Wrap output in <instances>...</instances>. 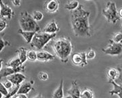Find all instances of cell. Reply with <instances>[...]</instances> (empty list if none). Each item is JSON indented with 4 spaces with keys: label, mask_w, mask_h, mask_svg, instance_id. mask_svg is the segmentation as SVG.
Returning <instances> with one entry per match:
<instances>
[{
    "label": "cell",
    "mask_w": 122,
    "mask_h": 98,
    "mask_svg": "<svg viewBox=\"0 0 122 98\" xmlns=\"http://www.w3.org/2000/svg\"><path fill=\"white\" fill-rule=\"evenodd\" d=\"M21 65H22V64L20 61V59L18 58V57L12 59L11 60L9 61L8 62L6 63V67H8L17 68V67H20Z\"/></svg>",
    "instance_id": "obj_21"
},
{
    "label": "cell",
    "mask_w": 122,
    "mask_h": 98,
    "mask_svg": "<svg viewBox=\"0 0 122 98\" xmlns=\"http://www.w3.org/2000/svg\"><path fill=\"white\" fill-rule=\"evenodd\" d=\"M26 79V77L24 74H22V73L19 72V73H16L14 74L11 76H9L7 77V80L11 81L14 86H17V85H20L21 83H22Z\"/></svg>",
    "instance_id": "obj_12"
},
{
    "label": "cell",
    "mask_w": 122,
    "mask_h": 98,
    "mask_svg": "<svg viewBox=\"0 0 122 98\" xmlns=\"http://www.w3.org/2000/svg\"><path fill=\"white\" fill-rule=\"evenodd\" d=\"M56 36V33L50 34L44 31H39L36 33L35 36L30 42L31 47L37 50L41 51V49L44 48V46L48 44V42L52 40L53 38H55Z\"/></svg>",
    "instance_id": "obj_4"
},
{
    "label": "cell",
    "mask_w": 122,
    "mask_h": 98,
    "mask_svg": "<svg viewBox=\"0 0 122 98\" xmlns=\"http://www.w3.org/2000/svg\"><path fill=\"white\" fill-rule=\"evenodd\" d=\"M64 98V91H63V80L61 79L60 85L58 87L55 91L53 93L52 98Z\"/></svg>",
    "instance_id": "obj_19"
},
{
    "label": "cell",
    "mask_w": 122,
    "mask_h": 98,
    "mask_svg": "<svg viewBox=\"0 0 122 98\" xmlns=\"http://www.w3.org/2000/svg\"><path fill=\"white\" fill-rule=\"evenodd\" d=\"M118 15H119V17L122 19V8H120L118 10Z\"/></svg>",
    "instance_id": "obj_36"
},
{
    "label": "cell",
    "mask_w": 122,
    "mask_h": 98,
    "mask_svg": "<svg viewBox=\"0 0 122 98\" xmlns=\"http://www.w3.org/2000/svg\"><path fill=\"white\" fill-rule=\"evenodd\" d=\"M90 16V12L83 9L81 4L79 5L76 10L71 11V21L75 36L83 38L91 37L92 30L89 22Z\"/></svg>",
    "instance_id": "obj_1"
},
{
    "label": "cell",
    "mask_w": 122,
    "mask_h": 98,
    "mask_svg": "<svg viewBox=\"0 0 122 98\" xmlns=\"http://www.w3.org/2000/svg\"><path fill=\"white\" fill-rule=\"evenodd\" d=\"M25 65H21L20 67H17V68H12V67H5L0 70V76L1 78H3L5 77H8L9 76H11L14 74L16 73H19L21 71H24L25 70Z\"/></svg>",
    "instance_id": "obj_9"
},
{
    "label": "cell",
    "mask_w": 122,
    "mask_h": 98,
    "mask_svg": "<svg viewBox=\"0 0 122 98\" xmlns=\"http://www.w3.org/2000/svg\"><path fill=\"white\" fill-rule=\"evenodd\" d=\"M14 98H20V96H19V95H16V96Z\"/></svg>",
    "instance_id": "obj_40"
},
{
    "label": "cell",
    "mask_w": 122,
    "mask_h": 98,
    "mask_svg": "<svg viewBox=\"0 0 122 98\" xmlns=\"http://www.w3.org/2000/svg\"><path fill=\"white\" fill-rule=\"evenodd\" d=\"M7 26H8V22H7L6 19L1 18L0 19V31L2 32L7 27Z\"/></svg>",
    "instance_id": "obj_31"
},
{
    "label": "cell",
    "mask_w": 122,
    "mask_h": 98,
    "mask_svg": "<svg viewBox=\"0 0 122 98\" xmlns=\"http://www.w3.org/2000/svg\"><path fill=\"white\" fill-rule=\"evenodd\" d=\"M59 30H60V28L57 25L56 21L53 19L51 21L48 22L47 25L44 27L43 31L50 33V34H54V33H56L58 31H59Z\"/></svg>",
    "instance_id": "obj_13"
},
{
    "label": "cell",
    "mask_w": 122,
    "mask_h": 98,
    "mask_svg": "<svg viewBox=\"0 0 122 98\" xmlns=\"http://www.w3.org/2000/svg\"><path fill=\"white\" fill-rule=\"evenodd\" d=\"M55 59V55L50 53L47 51L41 50L37 52V61L41 62H47L49 61H52Z\"/></svg>",
    "instance_id": "obj_14"
},
{
    "label": "cell",
    "mask_w": 122,
    "mask_h": 98,
    "mask_svg": "<svg viewBox=\"0 0 122 98\" xmlns=\"http://www.w3.org/2000/svg\"><path fill=\"white\" fill-rule=\"evenodd\" d=\"M52 47L55 54L60 59L61 62L67 63L73 50V46L69 38H58L53 41Z\"/></svg>",
    "instance_id": "obj_2"
},
{
    "label": "cell",
    "mask_w": 122,
    "mask_h": 98,
    "mask_svg": "<svg viewBox=\"0 0 122 98\" xmlns=\"http://www.w3.org/2000/svg\"><path fill=\"white\" fill-rule=\"evenodd\" d=\"M108 78L110 80H116L119 76V71L116 67H110L107 70V71Z\"/></svg>",
    "instance_id": "obj_20"
},
{
    "label": "cell",
    "mask_w": 122,
    "mask_h": 98,
    "mask_svg": "<svg viewBox=\"0 0 122 98\" xmlns=\"http://www.w3.org/2000/svg\"><path fill=\"white\" fill-rule=\"evenodd\" d=\"M79 3L78 1H68L65 5V8L70 11H73L76 10L79 6Z\"/></svg>",
    "instance_id": "obj_22"
},
{
    "label": "cell",
    "mask_w": 122,
    "mask_h": 98,
    "mask_svg": "<svg viewBox=\"0 0 122 98\" xmlns=\"http://www.w3.org/2000/svg\"><path fill=\"white\" fill-rule=\"evenodd\" d=\"M43 98V97H42V95L41 94H38L37 95H36V96H35V97H33V98Z\"/></svg>",
    "instance_id": "obj_38"
},
{
    "label": "cell",
    "mask_w": 122,
    "mask_h": 98,
    "mask_svg": "<svg viewBox=\"0 0 122 98\" xmlns=\"http://www.w3.org/2000/svg\"><path fill=\"white\" fill-rule=\"evenodd\" d=\"M39 79L40 80H43V81H46L48 79V74L45 72V71H40L39 73Z\"/></svg>",
    "instance_id": "obj_32"
},
{
    "label": "cell",
    "mask_w": 122,
    "mask_h": 98,
    "mask_svg": "<svg viewBox=\"0 0 122 98\" xmlns=\"http://www.w3.org/2000/svg\"><path fill=\"white\" fill-rule=\"evenodd\" d=\"M20 85H17V86H14V87L12 89H11L10 90H9V94L8 95V96L5 97L4 98H11L14 97V95H17L18 89L20 88Z\"/></svg>",
    "instance_id": "obj_26"
},
{
    "label": "cell",
    "mask_w": 122,
    "mask_h": 98,
    "mask_svg": "<svg viewBox=\"0 0 122 98\" xmlns=\"http://www.w3.org/2000/svg\"><path fill=\"white\" fill-rule=\"evenodd\" d=\"M19 95L20 98H28L27 95L25 94H21V95Z\"/></svg>",
    "instance_id": "obj_37"
},
{
    "label": "cell",
    "mask_w": 122,
    "mask_h": 98,
    "mask_svg": "<svg viewBox=\"0 0 122 98\" xmlns=\"http://www.w3.org/2000/svg\"><path fill=\"white\" fill-rule=\"evenodd\" d=\"M32 16H33V18H34V20H35V21L38 22V21H41L43 19L44 14H43V13L37 10V11H34L33 12Z\"/></svg>",
    "instance_id": "obj_27"
},
{
    "label": "cell",
    "mask_w": 122,
    "mask_h": 98,
    "mask_svg": "<svg viewBox=\"0 0 122 98\" xmlns=\"http://www.w3.org/2000/svg\"><path fill=\"white\" fill-rule=\"evenodd\" d=\"M67 93L72 98H81V91H80L77 80H75L72 81L71 87L67 90Z\"/></svg>",
    "instance_id": "obj_11"
},
{
    "label": "cell",
    "mask_w": 122,
    "mask_h": 98,
    "mask_svg": "<svg viewBox=\"0 0 122 98\" xmlns=\"http://www.w3.org/2000/svg\"><path fill=\"white\" fill-rule=\"evenodd\" d=\"M19 25L20 29L24 31H31V32H39L40 27L33 18L32 15L28 12H22L20 14Z\"/></svg>",
    "instance_id": "obj_3"
},
{
    "label": "cell",
    "mask_w": 122,
    "mask_h": 98,
    "mask_svg": "<svg viewBox=\"0 0 122 98\" xmlns=\"http://www.w3.org/2000/svg\"><path fill=\"white\" fill-rule=\"evenodd\" d=\"M60 2L56 0L46 1L44 4V9L48 13H55L59 10Z\"/></svg>",
    "instance_id": "obj_10"
},
{
    "label": "cell",
    "mask_w": 122,
    "mask_h": 98,
    "mask_svg": "<svg viewBox=\"0 0 122 98\" xmlns=\"http://www.w3.org/2000/svg\"><path fill=\"white\" fill-rule=\"evenodd\" d=\"M81 98H94V93L90 89H83L81 93Z\"/></svg>",
    "instance_id": "obj_25"
},
{
    "label": "cell",
    "mask_w": 122,
    "mask_h": 98,
    "mask_svg": "<svg viewBox=\"0 0 122 98\" xmlns=\"http://www.w3.org/2000/svg\"><path fill=\"white\" fill-rule=\"evenodd\" d=\"M72 98L70 95H69V96H66V97H64V98Z\"/></svg>",
    "instance_id": "obj_39"
},
{
    "label": "cell",
    "mask_w": 122,
    "mask_h": 98,
    "mask_svg": "<svg viewBox=\"0 0 122 98\" xmlns=\"http://www.w3.org/2000/svg\"><path fill=\"white\" fill-rule=\"evenodd\" d=\"M18 33L20 34L23 37V38L26 41L27 44H30L33 37L36 34V32H31V31H24L22 29H19Z\"/></svg>",
    "instance_id": "obj_16"
},
{
    "label": "cell",
    "mask_w": 122,
    "mask_h": 98,
    "mask_svg": "<svg viewBox=\"0 0 122 98\" xmlns=\"http://www.w3.org/2000/svg\"><path fill=\"white\" fill-rule=\"evenodd\" d=\"M2 82L3 85L5 86V87L7 88L8 90H10L11 89H12L14 87V85H13V83H12L11 81H10V80H5L4 82Z\"/></svg>",
    "instance_id": "obj_34"
},
{
    "label": "cell",
    "mask_w": 122,
    "mask_h": 98,
    "mask_svg": "<svg viewBox=\"0 0 122 98\" xmlns=\"http://www.w3.org/2000/svg\"><path fill=\"white\" fill-rule=\"evenodd\" d=\"M12 3L15 6H20V4H21V1L20 0H12Z\"/></svg>",
    "instance_id": "obj_35"
},
{
    "label": "cell",
    "mask_w": 122,
    "mask_h": 98,
    "mask_svg": "<svg viewBox=\"0 0 122 98\" xmlns=\"http://www.w3.org/2000/svg\"><path fill=\"white\" fill-rule=\"evenodd\" d=\"M111 41L115 43H117V44H122V32L119 31V32H117V33H114L111 39Z\"/></svg>",
    "instance_id": "obj_23"
},
{
    "label": "cell",
    "mask_w": 122,
    "mask_h": 98,
    "mask_svg": "<svg viewBox=\"0 0 122 98\" xmlns=\"http://www.w3.org/2000/svg\"><path fill=\"white\" fill-rule=\"evenodd\" d=\"M96 52L92 49H89L86 52V57L87 60H92L96 57Z\"/></svg>",
    "instance_id": "obj_29"
},
{
    "label": "cell",
    "mask_w": 122,
    "mask_h": 98,
    "mask_svg": "<svg viewBox=\"0 0 122 98\" xmlns=\"http://www.w3.org/2000/svg\"><path fill=\"white\" fill-rule=\"evenodd\" d=\"M16 53H18V58L20 59V61L23 65V63L26 62V61L27 60L28 50L25 47H20L16 50Z\"/></svg>",
    "instance_id": "obj_18"
},
{
    "label": "cell",
    "mask_w": 122,
    "mask_h": 98,
    "mask_svg": "<svg viewBox=\"0 0 122 98\" xmlns=\"http://www.w3.org/2000/svg\"><path fill=\"white\" fill-rule=\"evenodd\" d=\"M87 57L86 52L74 53L71 56V61L77 66L84 67L87 65Z\"/></svg>",
    "instance_id": "obj_7"
},
{
    "label": "cell",
    "mask_w": 122,
    "mask_h": 98,
    "mask_svg": "<svg viewBox=\"0 0 122 98\" xmlns=\"http://www.w3.org/2000/svg\"><path fill=\"white\" fill-rule=\"evenodd\" d=\"M0 43H1V48H0V51L1 52L4 48H5L7 46H10V43H9L8 41H6V40H4L2 38H1V39H0Z\"/></svg>",
    "instance_id": "obj_33"
},
{
    "label": "cell",
    "mask_w": 122,
    "mask_h": 98,
    "mask_svg": "<svg viewBox=\"0 0 122 98\" xmlns=\"http://www.w3.org/2000/svg\"><path fill=\"white\" fill-rule=\"evenodd\" d=\"M102 15L110 22L115 24L120 20L118 15V10L116 4L113 1H108L102 11Z\"/></svg>",
    "instance_id": "obj_5"
},
{
    "label": "cell",
    "mask_w": 122,
    "mask_h": 98,
    "mask_svg": "<svg viewBox=\"0 0 122 98\" xmlns=\"http://www.w3.org/2000/svg\"><path fill=\"white\" fill-rule=\"evenodd\" d=\"M32 89H33V87H32L31 82H25V83H22V85H20V87L18 89L17 95H21V94L26 95V94H28L30 92Z\"/></svg>",
    "instance_id": "obj_17"
},
{
    "label": "cell",
    "mask_w": 122,
    "mask_h": 98,
    "mask_svg": "<svg viewBox=\"0 0 122 98\" xmlns=\"http://www.w3.org/2000/svg\"><path fill=\"white\" fill-rule=\"evenodd\" d=\"M102 52L109 55H120L122 54V43L117 44L112 41H109V44L105 48L101 49Z\"/></svg>",
    "instance_id": "obj_6"
},
{
    "label": "cell",
    "mask_w": 122,
    "mask_h": 98,
    "mask_svg": "<svg viewBox=\"0 0 122 98\" xmlns=\"http://www.w3.org/2000/svg\"></svg>",
    "instance_id": "obj_41"
},
{
    "label": "cell",
    "mask_w": 122,
    "mask_h": 98,
    "mask_svg": "<svg viewBox=\"0 0 122 98\" xmlns=\"http://www.w3.org/2000/svg\"><path fill=\"white\" fill-rule=\"evenodd\" d=\"M14 14L15 13L10 6L3 1H0V18L11 20Z\"/></svg>",
    "instance_id": "obj_8"
},
{
    "label": "cell",
    "mask_w": 122,
    "mask_h": 98,
    "mask_svg": "<svg viewBox=\"0 0 122 98\" xmlns=\"http://www.w3.org/2000/svg\"><path fill=\"white\" fill-rule=\"evenodd\" d=\"M108 83L111 84L113 87V89L109 92L110 95H117L119 98H122V85H118L114 80H110V79L108 80Z\"/></svg>",
    "instance_id": "obj_15"
},
{
    "label": "cell",
    "mask_w": 122,
    "mask_h": 98,
    "mask_svg": "<svg viewBox=\"0 0 122 98\" xmlns=\"http://www.w3.org/2000/svg\"><path fill=\"white\" fill-rule=\"evenodd\" d=\"M0 94L4 95V98L8 96V95L9 94V90L5 87V86L3 85L2 82L0 83Z\"/></svg>",
    "instance_id": "obj_30"
},
{
    "label": "cell",
    "mask_w": 122,
    "mask_h": 98,
    "mask_svg": "<svg viewBox=\"0 0 122 98\" xmlns=\"http://www.w3.org/2000/svg\"><path fill=\"white\" fill-rule=\"evenodd\" d=\"M116 68L119 71V76H118L117 78L115 80V82L118 85H122V63L120 65H117Z\"/></svg>",
    "instance_id": "obj_28"
},
{
    "label": "cell",
    "mask_w": 122,
    "mask_h": 98,
    "mask_svg": "<svg viewBox=\"0 0 122 98\" xmlns=\"http://www.w3.org/2000/svg\"><path fill=\"white\" fill-rule=\"evenodd\" d=\"M27 60L30 61H35L37 60V53L34 50H29L27 53Z\"/></svg>",
    "instance_id": "obj_24"
}]
</instances>
